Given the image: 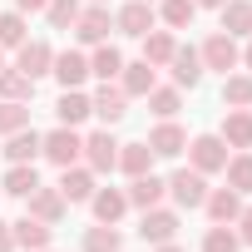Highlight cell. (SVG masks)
Segmentation results:
<instances>
[{
	"label": "cell",
	"mask_w": 252,
	"mask_h": 252,
	"mask_svg": "<svg viewBox=\"0 0 252 252\" xmlns=\"http://www.w3.org/2000/svg\"><path fill=\"white\" fill-rule=\"evenodd\" d=\"M40 158H50L55 168H69L84 158V134L69 129V124H55L50 134H40Z\"/></svg>",
	"instance_id": "6da1fadb"
},
{
	"label": "cell",
	"mask_w": 252,
	"mask_h": 252,
	"mask_svg": "<svg viewBox=\"0 0 252 252\" xmlns=\"http://www.w3.org/2000/svg\"><path fill=\"white\" fill-rule=\"evenodd\" d=\"M188 168H198L203 178H213V173H222V163H227V144H222V134H198V139H188Z\"/></svg>",
	"instance_id": "7a4b0ae2"
},
{
	"label": "cell",
	"mask_w": 252,
	"mask_h": 252,
	"mask_svg": "<svg viewBox=\"0 0 252 252\" xmlns=\"http://www.w3.org/2000/svg\"><path fill=\"white\" fill-rule=\"evenodd\" d=\"M198 55H203V69H218V74H232V69L242 64V45H237L232 35H222V30H213V35L198 45Z\"/></svg>",
	"instance_id": "3957f363"
},
{
	"label": "cell",
	"mask_w": 252,
	"mask_h": 252,
	"mask_svg": "<svg viewBox=\"0 0 252 252\" xmlns=\"http://www.w3.org/2000/svg\"><path fill=\"white\" fill-rule=\"evenodd\" d=\"M168 198H173L178 213H193V208H203V198H208V178H203L198 168H173V178H168Z\"/></svg>",
	"instance_id": "277c9868"
},
{
	"label": "cell",
	"mask_w": 252,
	"mask_h": 252,
	"mask_svg": "<svg viewBox=\"0 0 252 252\" xmlns=\"http://www.w3.org/2000/svg\"><path fill=\"white\" fill-rule=\"evenodd\" d=\"M178 227H183V213H178V208H163V203H158V208H144V213H139V237L154 242V247H158V242H173Z\"/></svg>",
	"instance_id": "5b68a950"
},
{
	"label": "cell",
	"mask_w": 252,
	"mask_h": 252,
	"mask_svg": "<svg viewBox=\"0 0 252 252\" xmlns=\"http://www.w3.org/2000/svg\"><path fill=\"white\" fill-rule=\"evenodd\" d=\"M154 25H158V10L149 5V0H124V5L114 10V30L129 35V40H144Z\"/></svg>",
	"instance_id": "8992f818"
},
{
	"label": "cell",
	"mask_w": 252,
	"mask_h": 252,
	"mask_svg": "<svg viewBox=\"0 0 252 252\" xmlns=\"http://www.w3.org/2000/svg\"><path fill=\"white\" fill-rule=\"evenodd\" d=\"M109 30H114V10H109V5H84V10H79V20H74V40H79V50L104 45V40H109Z\"/></svg>",
	"instance_id": "52a82bcc"
},
{
	"label": "cell",
	"mask_w": 252,
	"mask_h": 252,
	"mask_svg": "<svg viewBox=\"0 0 252 252\" xmlns=\"http://www.w3.org/2000/svg\"><path fill=\"white\" fill-rule=\"evenodd\" d=\"M79 163H89L94 173H114V168H119V139H114L109 129L84 134V158H79Z\"/></svg>",
	"instance_id": "ba28073f"
},
{
	"label": "cell",
	"mask_w": 252,
	"mask_h": 252,
	"mask_svg": "<svg viewBox=\"0 0 252 252\" xmlns=\"http://www.w3.org/2000/svg\"><path fill=\"white\" fill-rule=\"evenodd\" d=\"M60 193H64V203L74 208V203H89L94 198V188H99V173L89 168V163H69V168H60V183H55Z\"/></svg>",
	"instance_id": "9c48e42d"
},
{
	"label": "cell",
	"mask_w": 252,
	"mask_h": 252,
	"mask_svg": "<svg viewBox=\"0 0 252 252\" xmlns=\"http://www.w3.org/2000/svg\"><path fill=\"white\" fill-rule=\"evenodd\" d=\"M89 109H94V119L104 124V129H114V124L129 114V94H124V89L109 79V84H99V89L89 94Z\"/></svg>",
	"instance_id": "30bf717a"
},
{
	"label": "cell",
	"mask_w": 252,
	"mask_h": 252,
	"mask_svg": "<svg viewBox=\"0 0 252 252\" xmlns=\"http://www.w3.org/2000/svg\"><path fill=\"white\" fill-rule=\"evenodd\" d=\"M144 144L154 149V158H183L188 134H183V124H178V119H158L154 129H149V139H144Z\"/></svg>",
	"instance_id": "8fae6325"
},
{
	"label": "cell",
	"mask_w": 252,
	"mask_h": 252,
	"mask_svg": "<svg viewBox=\"0 0 252 252\" xmlns=\"http://www.w3.org/2000/svg\"><path fill=\"white\" fill-rule=\"evenodd\" d=\"M15 69H20L25 79H45V74L55 69V45H50V40H25V45L15 50Z\"/></svg>",
	"instance_id": "7c38bea8"
},
{
	"label": "cell",
	"mask_w": 252,
	"mask_h": 252,
	"mask_svg": "<svg viewBox=\"0 0 252 252\" xmlns=\"http://www.w3.org/2000/svg\"><path fill=\"white\" fill-rule=\"evenodd\" d=\"M163 69L173 74V84H178V89H198V84H203V74H208V69H203L198 45H178V50H173V60H168Z\"/></svg>",
	"instance_id": "4fadbf2b"
},
{
	"label": "cell",
	"mask_w": 252,
	"mask_h": 252,
	"mask_svg": "<svg viewBox=\"0 0 252 252\" xmlns=\"http://www.w3.org/2000/svg\"><path fill=\"white\" fill-rule=\"evenodd\" d=\"M55 79H60V89H84V79H89V55L84 50H55V69H50Z\"/></svg>",
	"instance_id": "5bb4252c"
},
{
	"label": "cell",
	"mask_w": 252,
	"mask_h": 252,
	"mask_svg": "<svg viewBox=\"0 0 252 252\" xmlns=\"http://www.w3.org/2000/svg\"><path fill=\"white\" fill-rule=\"evenodd\" d=\"M25 213L55 227V222H64V213H69V203H64V193H60V188H45V183H40V188H35V193L25 198Z\"/></svg>",
	"instance_id": "9a60e30c"
},
{
	"label": "cell",
	"mask_w": 252,
	"mask_h": 252,
	"mask_svg": "<svg viewBox=\"0 0 252 252\" xmlns=\"http://www.w3.org/2000/svg\"><path fill=\"white\" fill-rule=\"evenodd\" d=\"M129 99H144L154 84H158V69L149 64V60H124V69H119V79H114Z\"/></svg>",
	"instance_id": "2e32d148"
},
{
	"label": "cell",
	"mask_w": 252,
	"mask_h": 252,
	"mask_svg": "<svg viewBox=\"0 0 252 252\" xmlns=\"http://www.w3.org/2000/svg\"><path fill=\"white\" fill-rule=\"evenodd\" d=\"M124 193H129V208H158L163 198H168V178H158V173H139V178H129V188H124Z\"/></svg>",
	"instance_id": "e0dca14e"
},
{
	"label": "cell",
	"mask_w": 252,
	"mask_h": 252,
	"mask_svg": "<svg viewBox=\"0 0 252 252\" xmlns=\"http://www.w3.org/2000/svg\"><path fill=\"white\" fill-rule=\"evenodd\" d=\"M218 30L232 35V40H247L252 35V0H227L218 10Z\"/></svg>",
	"instance_id": "ac0fdd59"
},
{
	"label": "cell",
	"mask_w": 252,
	"mask_h": 252,
	"mask_svg": "<svg viewBox=\"0 0 252 252\" xmlns=\"http://www.w3.org/2000/svg\"><path fill=\"white\" fill-rule=\"evenodd\" d=\"M89 208H94V222H114L119 227V218L129 213V193H124V188H94Z\"/></svg>",
	"instance_id": "d6986e66"
},
{
	"label": "cell",
	"mask_w": 252,
	"mask_h": 252,
	"mask_svg": "<svg viewBox=\"0 0 252 252\" xmlns=\"http://www.w3.org/2000/svg\"><path fill=\"white\" fill-rule=\"evenodd\" d=\"M203 213H208L213 222H237V213H242V193H237V188H208Z\"/></svg>",
	"instance_id": "ffe728a7"
},
{
	"label": "cell",
	"mask_w": 252,
	"mask_h": 252,
	"mask_svg": "<svg viewBox=\"0 0 252 252\" xmlns=\"http://www.w3.org/2000/svg\"><path fill=\"white\" fill-rule=\"evenodd\" d=\"M218 134H222L227 149H252V109H227Z\"/></svg>",
	"instance_id": "44dd1931"
},
{
	"label": "cell",
	"mask_w": 252,
	"mask_h": 252,
	"mask_svg": "<svg viewBox=\"0 0 252 252\" xmlns=\"http://www.w3.org/2000/svg\"><path fill=\"white\" fill-rule=\"evenodd\" d=\"M55 114H60V124L79 129V124H84L94 109H89V94H84V89H60V99H55Z\"/></svg>",
	"instance_id": "7402d4cb"
},
{
	"label": "cell",
	"mask_w": 252,
	"mask_h": 252,
	"mask_svg": "<svg viewBox=\"0 0 252 252\" xmlns=\"http://www.w3.org/2000/svg\"><path fill=\"white\" fill-rule=\"evenodd\" d=\"M119 69H124V50L119 45H94V55H89V74L99 79V84H109V79H119Z\"/></svg>",
	"instance_id": "603a6c76"
},
{
	"label": "cell",
	"mask_w": 252,
	"mask_h": 252,
	"mask_svg": "<svg viewBox=\"0 0 252 252\" xmlns=\"http://www.w3.org/2000/svg\"><path fill=\"white\" fill-rule=\"evenodd\" d=\"M10 232H15V247H25V252H35V247H50V237H55V227L50 222H40V218H20V222H10Z\"/></svg>",
	"instance_id": "cb8c5ba5"
},
{
	"label": "cell",
	"mask_w": 252,
	"mask_h": 252,
	"mask_svg": "<svg viewBox=\"0 0 252 252\" xmlns=\"http://www.w3.org/2000/svg\"><path fill=\"white\" fill-rule=\"evenodd\" d=\"M154 149L149 144H119V173L124 178H139V173H154Z\"/></svg>",
	"instance_id": "d4e9b609"
},
{
	"label": "cell",
	"mask_w": 252,
	"mask_h": 252,
	"mask_svg": "<svg viewBox=\"0 0 252 252\" xmlns=\"http://www.w3.org/2000/svg\"><path fill=\"white\" fill-rule=\"evenodd\" d=\"M35 188H40L35 163H10V168H5V178H0V193H10V198H30Z\"/></svg>",
	"instance_id": "484cf974"
},
{
	"label": "cell",
	"mask_w": 252,
	"mask_h": 252,
	"mask_svg": "<svg viewBox=\"0 0 252 252\" xmlns=\"http://www.w3.org/2000/svg\"><path fill=\"white\" fill-rule=\"evenodd\" d=\"M173 50H178V35H173V30H158V25H154V30L144 35V60H149L154 69H163V64L173 60Z\"/></svg>",
	"instance_id": "4316f807"
},
{
	"label": "cell",
	"mask_w": 252,
	"mask_h": 252,
	"mask_svg": "<svg viewBox=\"0 0 252 252\" xmlns=\"http://www.w3.org/2000/svg\"><path fill=\"white\" fill-rule=\"evenodd\" d=\"M79 252H124V237H119L114 222H94V227H84Z\"/></svg>",
	"instance_id": "83f0119b"
},
{
	"label": "cell",
	"mask_w": 252,
	"mask_h": 252,
	"mask_svg": "<svg viewBox=\"0 0 252 252\" xmlns=\"http://www.w3.org/2000/svg\"><path fill=\"white\" fill-rule=\"evenodd\" d=\"M158 25L163 30H188L193 20H198V5H193V0H158Z\"/></svg>",
	"instance_id": "f1b7e54d"
},
{
	"label": "cell",
	"mask_w": 252,
	"mask_h": 252,
	"mask_svg": "<svg viewBox=\"0 0 252 252\" xmlns=\"http://www.w3.org/2000/svg\"><path fill=\"white\" fill-rule=\"evenodd\" d=\"M5 158H10V163H35V158H40V134L30 129V124L5 139Z\"/></svg>",
	"instance_id": "f546056e"
},
{
	"label": "cell",
	"mask_w": 252,
	"mask_h": 252,
	"mask_svg": "<svg viewBox=\"0 0 252 252\" xmlns=\"http://www.w3.org/2000/svg\"><path fill=\"white\" fill-rule=\"evenodd\" d=\"M144 99H149L154 119H178V109H183V89H178V84H154Z\"/></svg>",
	"instance_id": "4dcf8cb0"
},
{
	"label": "cell",
	"mask_w": 252,
	"mask_h": 252,
	"mask_svg": "<svg viewBox=\"0 0 252 252\" xmlns=\"http://www.w3.org/2000/svg\"><path fill=\"white\" fill-rule=\"evenodd\" d=\"M222 173H227V188H237V193L247 198V193H252V149H237V154H227Z\"/></svg>",
	"instance_id": "1f68e13d"
},
{
	"label": "cell",
	"mask_w": 252,
	"mask_h": 252,
	"mask_svg": "<svg viewBox=\"0 0 252 252\" xmlns=\"http://www.w3.org/2000/svg\"><path fill=\"white\" fill-rule=\"evenodd\" d=\"M25 20L30 15H20V10H0V50H20L30 40V25Z\"/></svg>",
	"instance_id": "d6a6232c"
},
{
	"label": "cell",
	"mask_w": 252,
	"mask_h": 252,
	"mask_svg": "<svg viewBox=\"0 0 252 252\" xmlns=\"http://www.w3.org/2000/svg\"><path fill=\"white\" fill-rule=\"evenodd\" d=\"M0 99H15V104H30L35 99V79H25L15 64L0 69Z\"/></svg>",
	"instance_id": "836d02e7"
},
{
	"label": "cell",
	"mask_w": 252,
	"mask_h": 252,
	"mask_svg": "<svg viewBox=\"0 0 252 252\" xmlns=\"http://www.w3.org/2000/svg\"><path fill=\"white\" fill-rule=\"evenodd\" d=\"M222 109H252V74H222Z\"/></svg>",
	"instance_id": "e575fe53"
},
{
	"label": "cell",
	"mask_w": 252,
	"mask_h": 252,
	"mask_svg": "<svg viewBox=\"0 0 252 252\" xmlns=\"http://www.w3.org/2000/svg\"><path fill=\"white\" fill-rule=\"evenodd\" d=\"M203 252H242L237 227H232V222H213V227L203 232Z\"/></svg>",
	"instance_id": "d590c367"
},
{
	"label": "cell",
	"mask_w": 252,
	"mask_h": 252,
	"mask_svg": "<svg viewBox=\"0 0 252 252\" xmlns=\"http://www.w3.org/2000/svg\"><path fill=\"white\" fill-rule=\"evenodd\" d=\"M79 10H84V0H50V5H45V20H50V30H74Z\"/></svg>",
	"instance_id": "8d00e7d4"
},
{
	"label": "cell",
	"mask_w": 252,
	"mask_h": 252,
	"mask_svg": "<svg viewBox=\"0 0 252 252\" xmlns=\"http://www.w3.org/2000/svg\"><path fill=\"white\" fill-rule=\"evenodd\" d=\"M30 124V104H15V99H0V139H10L15 129Z\"/></svg>",
	"instance_id": "74e56055"
},
{
	"label": "cell",
	"mask_w": 252,
	"mask_h": 252,
	"mask_svg": "<svg viewBox=\"0 0 252 252\" xmlns=\"http://www.w3.org/2000/svg\"><path fill=\"white\" fill-rule=\"evenodd\" d=\"M237 237H242V247H252V203H242V213H237Z\"/></svg>",
	"instance_id": "f35d334b"
},
{
	"label": "cell",
	"mask_w": 252,
	"mask_h": 252,
	"mask_svg": "<svg viewBox=\"0 0 252 252\" xmlns=\"http://www.w3.org/2000/svg\"><path fill=\"white\" fill-rule=\"evenodd\" d=\"M45 5H50V0H15L20 15H45Z\"/></svg>",
	"instance_id": "ab89813d"
},
{
	"label": "cell",
	"mask_w": 252,
	"mask_h": 252,
	"mask_svg": "<svg viewBox=\"0 0 252 252\" xmlns=\"http://www.w3.org/2000/svg\"><path fill=\"white\" fill-rule=\"evenodd\" d=\"M0 252H15V232H10V222H0Z\"/></svg>",
	"instance_id": "60d3db41"
},
{
	"label": "cell",
	"mask_w": 252,
	"mask_h": 252,
	"mask_svg": "<svg viewBox=\"0 0 252 252\" xmlns=\"http://www.w3.org/2000/svg\"><path fill=\"white\" fill-rule=\"evenodd\" d=\"M242 69L252 74V35H247V45H242Z\"/></svg>",
	"instance_id": "b9f144b4"
},
{
	"label": "cell",
	"mask_w": 252,
	"mask_h": 252,
	"mask_svg": "<svg viewBox=\"0 0 252 252\" xmlns=\"http://www.w3.org/2000/svg\"><path fill=\"white\" fill-rule=\"evenodd\" d=\"M193 5H198V10H222L227 0H193Z\"/></svg>",
	"instance_id": "7bdbcfd3"
},
{
	"label": "cell",
	"mask_w": 252,
	"mask_h": 252,
	"mask_svg": "<svg viewBox=\"0 0 252 252\" xmlns=\"http://www.w3.org/2000/svg\"><path fill=\"white\" fill-rule=\"evenodd\" d=\"M154 252H183V247H178V242H158Z\"/></svg>",
	"instance_id": "ee69618b"
},
{
	"label": "cell",
	"mask_w": 252,
	"mask_h": 252,
	"mask_svg": "<svg viewBox=\"0 0 252 252\" xmlns=\"http://www.w3.org/2000/svg\"><path fill=\"white\" fill-rule=\"evenodd\" d=\"M0 69H5V50H0Z\"/></svg>",
	"instance_id": "f6af8a7d"
},
{
	"label": "cell",
	"mask_w": 252,
	"mask_h": 252,
	"mask_svg": "<svg viewBox=\"0 0 252 252\" xmlns=\"http://www.w3.org/2000/svg\"><path fill=\"white\" fill-rule=\"evenodd\" d=\"M89 5H109V0H89Z\"/></svg>",
	"instance_id": "bcb514c9"
},
{
	"label": "cell",
	"mask_w": 252,
	"mask_h": 252,
	"mask_svg": "<svg viewBox=\"0 0 252 252\" xmlns=\"http://www.w3.org/2000/svg\"><path fill=\"white\" fill-rule=\"evenodd\" d=\"M35 252H50V247H35Z\"/></svg>",
	"instance_id": "7dc6e473"
},
{
	"label": "cell",
	"mask_w": 252,
	"mask_h": 252,
	"mask_svg": "<svg viewBox=\"0 0 252 252\" xmlns=\"http://www.w3.org/2000/svg\"><path fill=\"white\" fill-rule=\"evenodd\" d=\"M149 5H158V0H149Z\"/></svg>",
	"instance_id": "c3c4849f"
}]
</instances>
